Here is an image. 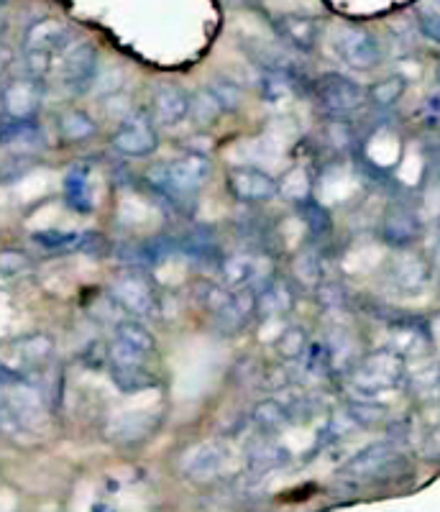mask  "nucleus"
<instances>
[{
	"label": "nucleus",
	"mask_w": 440,
	"mask_h": 512,
	"mask_svg": "<svg viewBox=\"0 0 440 512\" xmlns=\"http://www.w3.org/2000/svg\"><path fill=\"white\" fill-rule=\"evenodd\" d=\"M254 269H256V256L251 254H233L223 256L220 262V282L231 290H238V287L251 285L254 280Z\"/></svg>",
	"instance_id": "25"
},
{
	"label": "nucleus",
	"mask_w": 440,
	"mask_h": 512,
	"mask_svg": "<svg viewBox=\"0 0 440 512\" xmlns=\"http://www.w3.org/2000/svg\"><path fill=\"white\" fill-rule=\"evenodd\" d=\"M154 118L144 116V113H131L123 118L121 126L116 128V134L110 139L113 149L123 157H151L159 149V134L154 126Z\"/></svg>",
	"instance_id": "9"
},
{
	"label": "nucleus",
	"mask_w": 440,
	"mask_h": 512,
	"mask_svg": "<svg viewBox=\"0 0 440 512\" xmlns=\"http://www.w3.org/2000/svg\"><path fill=\"white\" fill-rule=\"evenodd\" d=\"M410 461L405 459L394 441H377L361 448L341 466V477L351 482H389V479L405 474Z\"/></svg>",
	"instance_id": "4"
},
{
	"label": "nucleus",
	"mask_w": 440,
	"mask_h": 512,
	"mask_svg": "<svg viewBox=\"0 0 440 512\" xmlns=\"http://www.w3.org/2000/svg\"><path fill=\"white\" fill-rule=\"evenodd\" d=\"M315 297H318V305L323 310H338L346 305V292H343V287L336 285V282H320V285L315 287Z\"/></svg>",
	"instance_id": "41"
},
{
	"label": "nucleus",
	"mask_w": 440,
	"mask_h": 512,
	"mask_svg": "<svg viewBox=\"0 0 440 512\" xmlns=\"http://www.w3.org/2000/svg\"><path fill=\"white\" fill-rule=\"evenodd\" d=\"M6 29H8V21H6V16L0 13V36L6 34Z\"/></svg>",
	"instance_id": "45"
},
{
	"label": "nucleus",
	"mask_w": 440,
	"mask_h": 512,
	"mask_svg": "<svg viewBox=\"0 0 440 512\" xmlns=\"http://www.w3.org/2000/svg\"><path fill=\"white\" fill-rule=\"evenodd\" d=\"M415 16L425 39L440 44V0H420Z\"/></svg>",
	"instance_id": "38"
},
{
	"label": "nucleus",
	"mask_w": 440,
	"mask_h": 512,
	"mask_svg": "<svg viewBox=\"0 0 440 512\" xmlns=\"http://www.w3.org/2000/svg\"><path fill=\"white\" fill-rule=\"evenodd\" d=\"M11 64H13V52H11V47H8V44H3V41H0V80L6 77L8 70H11Z\"/></svg>",
	"instance_id": "43"
},
{
	"label": "nucleus",
	"mask_w": 440,
	"mask_h": 512,
	"mask_svg": "<svg viewBox=\"0 0 440 512\" xmlns=\"http://www.w3.org/2000/svg\"><path fill=\"white\" fill-rule=\"evenodd\" d=\"M430 272H433V267L425 262L423 256L405 254L402 259H397V262L392 264L389 277H392V285L397 287V290L407 292V295H415V292H423L425 287H428Z\"/></svg>",
	"instance_id": "19"
},
{
	"label": "nucleus",
	"mask_w": 440,
	"mask_h": 512,
	"mask_svg": "<svg viewBox=\"0 0 440 512\" xmlns=\"http://www.w3.org/2000/svg\"><path fill=\"white\" fill-rule=\"evenodd\" d=\"M159 415L157 413H126L118 415L108 423L105 436L118 446H134V443L146 441L151 433L159 428Z\"/></svg>",
	"instance_id": "17"
},
{
	"label": "nucleus",
	"mask_w": 440,
	"mask_h": 512,
	"mask_svg": "<svg viewBox=\"0 0 440 512\" xmlns=\"http://www.w3.org/2000/svg\"><path fill=\"white\" fill-rule=\"evenodd\" d=\"M116 341L141 356L157 351V338L139 320H121L116 326Z\"/></svg>",
	"instance_id": "26"
},
{
	"label": "nucleus",
	"mask_w": 440,
	"mask_h": 512,
	"mask_svg": "<svg viewBox=\"0 0 440 512\" xmlns=\"http://www.w3.org/2000/svg\"><path fill=\"white\" fill-rule=\"evenodd\" d=\"M0 436H8L13 441H21V438H29V428L24 425V420L18 418L16 408L8 400L6 390H0Z\"/></svg>",
	"instance_id": "36"
},
{
	"label": "nucleus",
	"mask_w": 440,
	"mask_h": 512,
	"mask_svg": "<svg viewBox=\"0 0 440 512\" xmlns=\"http://www.w3.org/2000/svg\"><path fill=\"white\" fill-rule=\"evenodd\" d=\"M333 47L351 70L359 72L377 70L384 59L377 36L371 34L369 29H361V26H343L336 39H333Z\"/></svg>",
	"instance_id": "8"
},
{
	"label": "nucleus",
	"mask_w": 440,
	"mask_h": 512,
	"mask_svg": "<svg viewBox=\"0 0 440 512\" xmlns=\"http://www.w3.org/2000/svg\"><path fill=\"white\" fill-rule=\"evenodd\" d=\"M213 162L200 152H187L172 162H159L146 172V180L172 203H185L200 187L208 185Z\"/></svg>",
	"instance_id": "1"
},
{
	"label": "nucleus",
	"mask_w": 440,
	"mask_h": 512,
	"mask_svg": "<svg viewBox=\"0 0 440 512\" xmlns=\"http://www.w3.org/2000/svg\"><path fill=\"white\" fill-rule=\"evenodd\" d=\"M438 400H440V364H438Z\"/></svg>",
	"instance_id": "47"
},
{
	"label": "nucleus",
	"mask_w": 440,
	"mask_h": 512,
	"mask_svg": "<svg viewBox=\"0 0 440 512\" xmlns=\"http://www.w3.org/2000/svg\"><path fill=\"white\" fill-rule=\"evenodd\" d=\"M182 474L197 484L213 482L226 464V448L220 443H200L182 456Z\"/></svg>",
	"instance_id": "16"
},
{
	"label": "nucleus",
	"mask_w": 440,
	"mask_h": 512,
	"mask_svg": "<svg viewBox=\"0 0 440 512\" xmlns=\"http://www.w3.org/2000/svg\"><path fill=\"white\" fill-rule=\"evenodd\" d=\"M433 264L440 269V241H438V246H435V251H433Z\"/></svg>",
	"instance_id": "44"
},
{
	"label": "nucleus",
	"mask_w": 440,
	"mask_h": 512,
	"mask_svg": "<svg viewBox=\"0 0 440 512\" xmlns=\"http://www.w3.org/2000/svg\"><path fill=\"white\" fill-rule=\"evenodd\" d=\"M110 297L121 305L123 313L134 315V318H151L159 310V292L154 280L144 272V267L123 269L116 274V280L108 287Z\"/></svg>",
	"instance_id": "6"
},
{
	"label": "nucleus",
	"mask_w": 440,
	"mask_h": 512,
	"mask_svg": "<svg viewBox=\"0 0 440 512\" xmlns=\"http://www.w3.org/2000/svg\"><path fill=\"white\" fill-rule=\"evenodd\" d=\"M39 126L34 121H16V118H6L0 123V144L16 146V144H34L39 141Z\"/></svg>",
	"instance_id": "33"
},
{
	"label": "nucleus",
	"mask_w": 440,
	"mask_h": 512,
	"mask_svg": "<svg viewBox=\"0 0 440 512\" xmlns=\"http://www.w3.org/2000/svg\"><path fill=\"white\" fill-rule=\"evenodd\" d=\"M287 461H290V451L274 441H261L249 451V469L254 474L277 472Z\"/></svg>",
	"instance_id": "27"
},
{
	"label": "nucleus",
	"mask_w": 440,
	"mask_h": 512,
	"mask_svg": "<svg viewBox=\"0 0 440 512\" xmlns=\"http://www.w3.org/2000/svg\"><path fill=\"white\" fill-rule=\"evenodd\" d=\"M272 26L284 44H290L295 52H315L320 41V21L305 13H279L272 18Z\"/></svg>",
	"instance_id": "13"
},
{
	"label": "nucleus",
	"mask_w": 440,
	"mask_h": 512,
	"mask_svg": "<svg viewBox=\"0 0 440 512\" xmlns=\"http://www.w3.org/2000/svg\"><path fill=\"white\" fill-rule=\"evenodd\" d=\"M180 251L185 256H190L192 262L203 264V267L220 269V262H223L218 241H215L213 233L208 231H197V233H190V236H185V239L180 241Z\"/></svg>",
	"instance_id": "23"
},
{
	"label": "nucleus",
	"mask_w": 440,
	"mask_h": 512,
	"mask_svg": "<svg viewBox=\"0 0 440 512\" xmlns=\"http://www.w3.org/2000/svg\"><path fill=\"white\" fill-rule=\"evenodd\" d=\"M6 6H8V0H0V11H3Z\"/></svg>",
	"instance_id": "48"
},
{
	"label": "nucleus",
	"mask_w": 440,
	"mask_h": 512,
	"mask_svg": "<svg viewBox=\"0 0 440 512\" xmlns=\"http://www.w3.org/2000/svg\"><path fill=\"white\" fill-rule=\"evenodd\" d=\"M379 236L392 249H410L412 244L420 241L423 236V221L415 210L405 203L389 205L387 213L382 216V226H379Z\"/></svg>",
	"instance_id": "11"
},
{
	"label": "nucleus",
	"mask_w": 440,
	"mask_h": 512,
	"mask_svg": "<svg viewBox=\"0 0 440 512\" xmlns=\"http://www.w3.org/2000/svg\"><path fill=\"white\" fill-rule=\"evenodd\" d=\"M75 44V31L57 18H44L31 26L24 36L26 67L31 77H44L52 72L54 62Z\"/></svg>",
	"instance_id": "3"
},
{
	"label": "nucleus",
	"mask_w": 440,
	"mask_h": 512,
	"mask_svg": "<svg viewBox=\"0 0 440 512\" xmlns=\"http://www.w3.org/2000/svg\"><path fill=\"white\" fill-rule=\"evenodd\" d=\"M295 308V292L292 285L282 277L269 282L264 290H259V318H282Z\"/></svg>",
	"instance_id": "22"
},
{
	"label": "nucleus",
	"mask_w": 440,
	"mask_h": 512,
	"mask_svg": "<svg viewBox=\"0 0 440 512\" xmlns=\"http://www.w3.org/2000/svg\"><path fill=\"white\" fill-rule=\"evenodd\" d=\"M110 379L113 387L123 395H139V392L157 390L159 377L136 361V364H110Z\"/></svg>",
	"instance_id": "21"
},
{
	"label": "nucleus",
	"mask_w": 440,
	"mask_h": 512,
	"mask_svg": "<svg viewBox=\"0 0 440 512\" xmlns=\"http://www.w3.org/2000/svg\"><path fill=\"white\" fill-rule=\"evenodd\" d=\"M31 269V256L21 249L0 251V280H16Z\"/></svg>",
	"instance_id": "39"
},
{
	"label": "nucleus",
	"mask_w": 440,
	"mask_h": 512,
	"mask_svg": "<svg viewBox=\"0 0 440 512\" xmlns=\"http://www.w3.org/2000/svg\"><path fill=\"white\" fill-rule=\"evenodd\" d=\"M226 111L220 100L215 98L210 90H203V93H197L190 103V118L197 123L200 128H208L213 123H218L220 113Z\"/></svg>",
	"instance_id": "34"
},
{
	"label": "nucleus",
	"mask_w": 440,
	"mask_h": 512,
	"mask_svg": "<svg viewBox=\"0 0 440 512\" xmlns=\"http://www.w3.org/2000/svg\"><path fill=\"white\" fill-rule=\"evenodd\" d=\"M310 93L330 118H348L364 108L369 93L359 82L341 72H325L318 80L310 82Z\"/></svg>",
	"instance_id": "5"
},
{
	"label": "nucleus",
	"mask_w": 440,
	"mask_h": 512,
	"mask_svg": "<svg viewBox=\"0 0 440 512\" xmlns=\"http://www.w3.org/2000/svg\"><path fill=\"white\" fill-rule=\"evenodd\" d=\"M93 169L87 164H75L64 177V203L77 213H90L95 208L93 198Z\"/></svg>",
	"instance_id": "20"
},
{
	"label": "nucleus",
	"mask_w": 440,
	"mask_h": 512,
	"mask_svg": "<svg viewBox=\"0 0 440 512\" xmlns=\"http://www.w3.org/2000/svg\"><path fill=\"white\" fill-rule=\"evenodd\" d=\"M24 374H18L16 369H11L6 364V361H3V356H0V390H6V387H13V384H18V382H24Z\"/></svg>",
	"instance_id": "42"
},
{
	"label": "nucleus",
	"mask_w": 440,
	"mask_h": 512,
	"mask_svg": "<svg viewBox=\"0 0 440 512\" xmlns=\"http://www.w3.org/2000/svg\"><path fill=\"white\" fill-rule=\"evenodd\" d=\"M59 75L62 85L72 95H85L98 82V49L90 41H75L59 59Z\"/></svg>",
	"instance_id": "7"
},
{
	"label": "nucleus",
	"mask_w": 440,
	"mask_h": 512,
	"mask_svg": "<svg viewBox=\"0 0 440 512\" xmlns=\"http://www.w3.org/2000/svg\"><path fill=\"white\" fill-rule=\"evenodd\" d=\"M39 249L47 251H85V254H98L103 249V236L95 231H64V228H41L31 233Z\"/></svg>",
	"instance_id": "15"
},
{
	"label": "nucleus",
	"mask_w": 440,
	"mask_h": 512,
	"mask_svg": "<svg viewBox=\"0 0 440 512\" xmlns=\"http://www.w3.org/2000/svg\"><path fill=\"white\" fill-rule=\"evenodd\" d=\"M366 93H369L371 103L384 111V108H392V105L400 103L402 95L407 93V80L402 75H389L384 80L374 82Z\"/></svg>",
	"instance_id": "31"
},
{
	"label": "nucleus",
	"mask_w": 440,
	"mask_h": 512,
	"mask_svg": "<svg viewBox=\"0 0 440 512\" xmlns=\"http://www.w3.org/2000/svg\"><path fill=\"white\" fill-rule=\"evenodd\" d=\"M208 90L220 100V105H223L226 111H236L238 103H241V88H238L236 82L226 80V77H218Z\"/></svg>",
	"instance_id": "40"
},
{
	"label": "nucleus",
	"mask_w": 440,
	"mask_h": 512,
	"mask_svg": "<svg viewBox=\"0 0 440 512\" xmlns=\"http://www.w3.org/2000/svg\"><path fill=\"white\" fill-rule=\"evenodd\" d=\"M348 418L354 420L356 425L361 428H371V425H379L387 420V408H384L382 402H374L369 397H361V400L351 402L346 408Z\"/></svg>",
	"instance_id": "35"
},
{
	"label": "nucleus",
	"mask_w": 440,
	"mask_h": 512,
	"mask_svg": "<svg viewBox=\"0 0 440 512\" xmlns=\"http://www.w3.org/2000/svg\"><path fill=\"white\" fill-rule=\"evenodd\" d=\"M435 80L440 82V64H438V67H435Z\"/></svg>",
	"instance_id": "46"
},
{
	"label": "nucleus",
	"mask_w": 440,
	"mask_h": 512,
	"mask_svg": "<svg viewBox=\"0 0 440 512\" xmlns=\"http://www.w3.org/2000/svg\"><path fill=\"white\" fill-rule=\"evenodd\" d=\"M41 98H44V90H41L39 77H18L8 82V88L3 90V113L16 121H34L39 116Z\"/></svg>",
	"instance_id": "14"
},
{
	"label": "nucleus",
	"mask_w": 440,
	"mask_h": 512,
	"mask_svg": "<svg viewBox=\"0 0 440 512\" xmlns=\"http://www.w3.org/2000/svg\"><path fill=\"white\" fill-rule=\"evenodd\" d=\"M348 382H351L356 395L369 397V400L384 395V392L400 390L407 382L405 356H400L394 349L371 351L356 364Z\"/></svg>",
	"instance_id": "2"
},
{
	"label": "nucleus",
	"mask_w": 440,
	"mask_h": 512,
	"mask_svg": "<svg viewBox=\"0 0 440 512\" xmlns=\"http://www.w3.org/2000/svg\"><path fill=\"white\" fill-rule=\"evenodd\" d=\"M59 134L64 141H87L98 134V123L85 111H67L59 118Z\"/></svg>",
	"instance_id": "30"
},
{
	"label": "nucleus",
	"mask_w": 440,
	"mask_h": 512,
	"mask_svg": "<svg viewBox=\"0 0 440 512\" xmlns=\"http://www.w3.org/2000/svg\"><path fill=\"white\" fill-rule=\"evenodd\" d=\"M310 346H313V344H310V336H307L305 328L290 326V328H284V331L279 333L274 349H277L279 359L300 361V359H305V354L310 351Z\"/></svg>",
	"instance_id": "29"
},
{
	"label": "nucleus",
	"mask_w": 440,
	"mask_h": 512,
	"mask_svg": "<svg viewBox=\"0 0 440 512\" xmlns=\"http://www.w3.org/2000/svg\"><path fill=\"white\" fill-rule=\"evenodd\" d=\"M228 190L238 203H269L279 195V182L256 167H236L228 172Z\"/></svg>",
	"instance_id": "12"
},
{
	"label": "nucleus",
	"mask_w": 440,
	"mask_h": 512,
	"mask_svg": "<svg viewBox=\"0 0 440 512\" xmlns=\"http://www.w3.org/2000/svg\"><path fill=\"white\" fill-rule=\"evenodd\" d=\"M295 280H300L307 287H318L323 282V262H320L318 251H302L295 259Z\"/></svg>",
	"instance_id": "37"
},
{
	"label": "nucleus",
	"mask_w": 440,
	"mask_h": 512,
	"mask_svg": "<svg viewBox=\"0 0 440 512\" xmlns=\"http://www.w3.org/2000/svg\"><path fill=\"white\" fill-rule=\"evenodd\" d=\"M0 356H3L8 367L26 377V374L44 369L52 361L54 341L47 333H31V336H21L3 346Z\"/></svg>",
	"instance_id": "10"
},
{
	"label": "nucleus",
	"mask_w": 440,
	"mask_h": 512,
	"mask_svg": "<svg viewBox=\"0 0 440 512\" xmlns=\"http://www.w3.org/2000/svg\"><path fill=\"white\" fill-rule=\"evenodd\" d=\"M279 195L292 200V203H300V200L310 198L313 195V180L307 175V169L300 167V164L287 169L282 180H279Z\"/></svg>",
	"instance_id": "32"
},
{
	"label": "nucleus",
	"mask_w": 440,
	"mask_h": 512,
	"mask_svg": "<svg viewBox=\"0 0 440 512\" xmlns=\"http://www.w3.org/2000/svg\"><path fill=\"white\" fill-rule=\"evenodd\" d=\"M292 415L282 400H261L256 402L254 413H251V423L256 425V431L264 436H274L290 423Z\"/></svg>",
	"instance_id": "24"
},
{
	"label": "nucleus",
	"mask_w": 440,
	"mask_h": 512,
	"mask_svg": "<svg viewBox=\"0 0 440 512\" xmlns=\"http://www.w3.org/2000/svg\"><path fill=\"white\" fill-rule=\"evenodd\" d=\"M192 95H187L180 85H159L154 90V121L159 126H180L185 118H190Z\"/></svg>",
	"instance_id": "18"
},
{
	"label": "nucleus",
	"mask_w": 440,
	"mask_h": 512,
	"mask_svg": "<svg viewBox=\"0 0 440 512\" xmlns=\"http://www.w3.org/2000/svg\"><path fill=\"white\" fill-rule=\"evenodd\" d=\"M438 226H440V223H438Z\"/></svg>",
	"instance_id": "49"
},
{
	"label": "nucleus",
	"mask_w": 440,
	"mask_h": 512,
	"mask_svg": "<svg viewBox=\"0 0 440 512\" xmlns=\"http://www.w3.org/2000/svg\"><path fill=\"white\" fill-rule=\"evenodd\" d=\"M297 210H300L302 223L307 226L310 236H315V239H325V236L333 233V218H330V210L325 208L323 203H318L313 195L300 200V203H297Z\"/></svg>",
	"instance_id": "28"
}]
</instances>
